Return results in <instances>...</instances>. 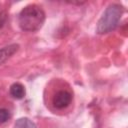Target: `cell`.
<instances>
[{
	"mask_svg": "<svg viewBox=\"0 0 128 128\" xmlns=\"http://www.w3.org/2000/svg\"><path fill=\"white\" fill-rule=\"evenodd\" d=\"M123 11V7L120 4H110L99 19L96 26V32L98 34H106L114 30L120 22Z\"/></svg>",
	"mask_w": 128,
	"mask_h": 128,
	"instance_id": "cell-2",
	"label": "cell"
},
{
	"mask_svg": "<svg viewBox=\"0 0 128 128\" xmlns=\"http://www.w3.org/2000/svg\"><path fill=\"white\" fill-rule=\"evenodd\" d=\"M10 117V113L8 110L6 109H3V108H0V124L2 123H5Z\"/></svg>",
	"mask_w": 128,
	"mask_h": 128,
	"instance_id": "cell-7",
	"label": "cell"
},
{
	"mask_svg": "<svg viewBox=\"0 0 128 128\" xmlns=\"http://www.w3.org/2000/svg\"><path fill=\"white\" fill-rule=\"evenodd\" d=\"M10 94L15 99H22L25 96V88L20 83H14L10 87Z\"/></svg>",
	"mask_w": 128,
	"mask_h": 128,
	"instance_id": "cell-5",
	"label": "cell"
},
{
	"mask_svg": "<svg viewBox=\"0 0 128 128\" xmlns=\"http://www.w3.org/2000/svg\"><path fill=\"white\" fill-rule=\"evenodd\" d=\"M7 20V14L5 12H0V29L5 25Z\"/></svg>",
	"mask_w": 128,
	"mask_h": 128,
	"instance_id": "cell-8",
	"label": "cell"
},
{
	"mask_svg": "<svg viewBox=\"0 0 128 128\" xmlns=\"http://www.w3.org/2000/svg\"><path fill=\"white\" fill-rule=\"evenodd\" d=\"M19 49L18 44H10L0 49V65L6 62L13 54H15Z\"/></svg>",
	"mask_w": 128,
	"mask_h": 128,
	"instance_id": "cell-4",
	"label": "cell"
},
{
	"mask_svg": "<svg viewBox=\"0 0 128 128\" xmlns=\"http://www.w3.org/2000/svg\"><path fill=\"white\" fill-rule=\"evenodd\" d=\"M14 128H37V126L29 118L23 117V118H19L18 120H16L14 124Z\"/></svg>",
	"mask_w": 128,
	"mask_h": 128,
	"instance_id": "cell-6",
	"label": "cell"
},
{
	"mask_svg": "<svg viewBox=\"0 0 128 128\" xmlns=\"http://www.w3.org/2000/svg\"><path fill=\"white\" fill-rule=\"evenodd\" d=\"M45 21V13L43 9L36 5L31 4L24 7L19 13L18 23L24 31H37L39 30Z\"/></svg>",
	"mask_w": 128,
	"mask_h": 128,
	"instance_id": "cell-1",
	"label": "cell"
},
{
	"mask_svg": "<svg viewBox=\"0 0 128 128\" xmlns=\"http://www.w3.org/2000/svg\"><path fill=\"white\" fill-rule=\"evenodd\" d=\"M72 100V96L67 91H59L53 97V104L58 109H63L67 107Z\"/></svg>",
	"mask_w": 128,
	"mask_h": 128,
	"instance_id": "cell-3",
	"label": "cell"
}]
</instances>
